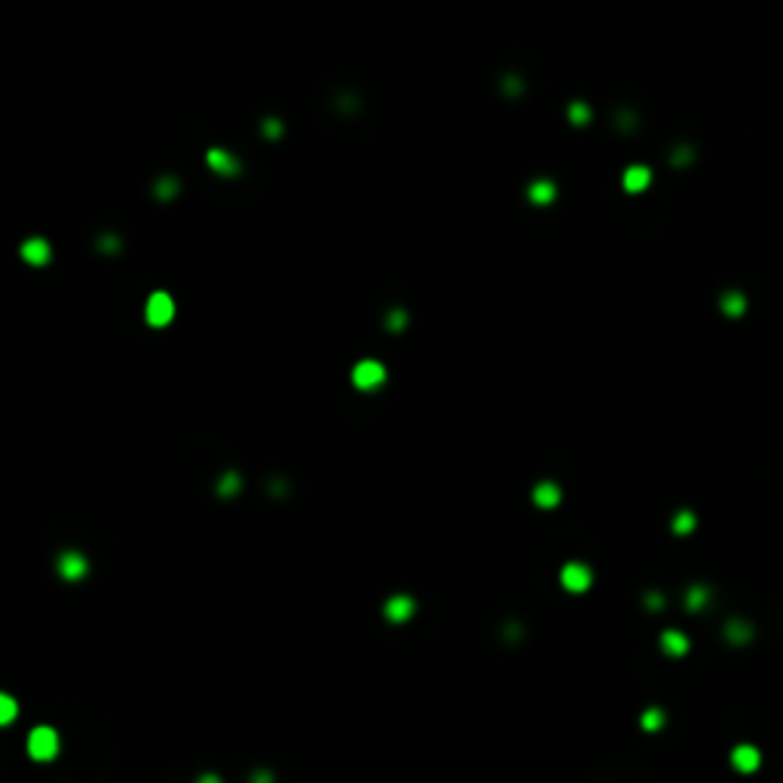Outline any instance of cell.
<instances>
[{
    "label": "cell",
    "mask_w": 783,
    "mask_h": 783,
    "mask_svg": "<svg viewBox=\"0 0 783 783\" xmlns=\"http://www.w3.org/2000/svg\"><path fill=\"white\" fill-rule=\"evenodd\" d=\"M144 318H147L150 328H166V325H172V318H175V300L166 294V291H156V294H150L147 303H144Z\"/></svg>",
    "instance_id": "obj_2"
},
{
    "label": "cell",
    "mask_w": 783,
    "mask_h": 783,
    "mask_svg": "<svg viewBox=\"0 0 783 783\" xmlns=\"http://www.w3.org/2000/svg\"><path fill=\"white\" fill-rule=\"evenodd\" d=\"M156 193H159V199H172L175 193H178V184H175V181H168V178H166L163 184H159V190H156Z\"/></svg>",
    "instance_id": "obj_22"
},
{
    "label": "cell",
    "mask_w": 783,
    "mask_h": 783,
    "mask_svg": "<svg viewBox=\"0 0 783 783\" xmlns=\"http://www.w3.org/2000/svg\"><path fill=\"white\" fill-rule=\"evenodd\" d=\"M707 597H710L707 588H692L688 590V609H701V606L707 603Z\"/></svg>",
    "instance_id": "obj_20"
},
{
    "label": "cell",
    "mask_w": 783,
    "mask_h": 783,
    "mask_svg": "<svg viewBox=\"0 0 783 783\" xmlns=\"http://www.w3.org/2000/svg\"><path fill=\"white\" fill-rule=\"evenodd\" d=\"M692 526H695V514L692 511H679L677 520H673V529H677L679 535L682 533H692Z\"/></svg>",
    "instance_id": "obj_19"
},
{
    "label": "cell",
    "mask_w": 783,
    "mask_h": 783,
    "mask_svg": "<svg viewBox=\"0 0 783 783\" xmlns=\"http://www.w3.org/2000/svg\"><path fill=\"white\" fill-rule=\"evenodd\" d=\"M209 166H211L218 175H227V178L239 175V159H236L233 153H227L224 147H211V150H209Z\"/></svg>",
    "instance_id": "obj_8"
},
{
    "label": "cell",
    "mask_w": 783,
    "mask_h": 783,
    "mask_svg": "<svg viewBox=\"0 0 783 783\" xmlns=\"http://www.w3.org/2000/svg\"><path fill=\"white\" fill-rule=\"evenodd\" d=\"M218 487H220V493H224V496H233L236 490H239V478H236V474L229 471V474H224V478H220Z\"/></svg>",
    "instance_id": "obj_21"
},
{
    "label": "cell",
    "mask_w": 783,
    "mask_h": 783,
    "mask_svg": "<svg viewBox=\"0 0 783 783\" xmlns=\"http://www.w3.org/2000/svg\"><path fill=\"white\" fill-rule=\"evenodd\" d=\"M22 257H25L31 266H43V264H49L52 248L46 239H28V242H22Z\"/></svg>",
    "instance_id": "obj_9"
},
{
    "label": "cell",
    "mask_w": 783,
    "mask_h": 783,
    "mask_svg": "<svg viewBox=\"0 0 783 783\" xmlns=\"http://www.w3.org/2000/svg\"><path fill=\"white\" fill-rule=\"evenodd\" d=\"M15 713H19V707H15V701L10 695H0V723L3 725H13Z\"/></svg>",
    "instance_id": "obj_15"
},
{
    "label": "cell",
    "mask_w": 783,
    "mask_h": 783,
    "mask_svg": "<svg viewBox=\"0 0 783 783\" xmlns=\"http://www.w3.org/2000/svg\"><path fill=\"white\" fill-rule=\"evenodd\" d=\"M560 499H563V493H560V487H557V483H551V481H544V483H539V487L533 490V502L539 505V508H554Z\"/></svg>",
    "instance_id": "obj_11"
},
{
    "label": "cell",
    "mask_w": 783,
    "mask_h": 783,
    "mask_svg": "<svg viewBox=\"0 0 783 783\" xmlns=\"http://www.w3.org/2000/svg\"><path fill=\"white\" fill-rule=\"evenodd\" d=\"M728 762H732V768L738 774H756L759 765H762V753L753 743H738L732 750V756H728Z\"/></svg>",
    "instance_id": "obj_5"
},
{
    "label": "cell",
    "mask_w": 783,
    "mask_h": 783,
    "mask_svg": "<svg viewBox=\"0 0 783 783\" xmlns=\"http://www.w3.org/2000/svg\"><path fill=\"white\" fill-rule=\"evenodd\" d=\"M640 723H643V728H646V732H658V728L664 725V713L658 710V707H652V710H646V713H643V719H640Z\"/></svg>",
    "instance_id": "obj_16"
},
{
    "label": "cell",
    "mask_w": 783,
    "mask_h": 783,
    "mask_svg": "<svg viewBox=\"0 0 783 783\" xmlns=\"http://www.w3.org/2000/svg\"><path fill=\"white\" fill-rule=\"evenodd\" d=\"M196 783H224V780H220L218 774H202V777H199Z\"/></svg>",
    "instance_id": "obj_23"
},
{
    "label": "cell",
    "mask_w": 783,
    "mask_h": 783,
    "mask_svg": "<svg viewBox=\"0 0 783 783\" xmlns=\"http://www.w3.org/2000/svg\"><path fill=\"white\" fill-rule=\"evenodd\" d=\"M570 120L575 122V126H585V122L590 120V107L581 104V102H572L570 104Z\"/></svg>",
    "instance_id": "obj_18"
},
{
    "label": "cell",
    "mask_w": 783,
    "mask_h": 783,
    "mask_svg": "<svg viewBox=\"0 0 783 783\" xmlns=\"http://www.w3.org/2000/svg\"><path fill=\"white\" fill-rule=\"evenodd\" d=\"M725 633H728V640H732V643H747L750 640V627L743 624V621H732V624L725 627Z\"/></svg>",
    "instance_id": "obj_17"
},
{
    "label": "cell",
    "mask_w": 783,
    "mask_h": 783,
    "mask_svg": "<svg viewBox=\"0 0 783 783\" xmlns=\"http://www.w3.org/2000/svg\"><path fill=\"white\" fill-rule=\"evenodd\" d=\"M554 196H557V187L551 181H533V184H529V202L548 205Z\"/></svg>",
    "instance_id": "obj_13"
},
{
    "label": "cell",
    "mask_w": 783,
    "mask_h": 783,
    "mask_svg": "<svg viewBox=\"0 0 783 783\" xmlns=\"http://www.w3.org/2000/svg\"><path fill=\"white\" fill-rule=\"evenodd\" d=\"M417 612V603L410 600L407 594H395L392 600H386V618L395 621V624H401V621H407Z\"/></svg>",
    "instance_id": "obj_7"
},
{
    "label": "cell",
    "mask_w": 783,
    "mask_h": 783,
    "mask_svg": "<svg viewBox=\"0 0 783 783\" xmlns=\"http://www.w3.org/2000/svg\"><path fill=\"white\" fill-rule=\"evenodd\" d=\"M560 585H563L566 590H572V594H585V590L594 585V572H590L585 563H566L563 570H560Z\"/></svg>",
    "instance_id": "obj_4"
},
{
    "label": "cell",
    "mask_w": 783,
    "mask_h": 783,
    "mask_svg": "<svg viewBox=\"0 0 783 783\" xmlns=\"http://www.w3.org/2000/svg\"><path fill=\"white\" fill-rule=\"evenodd\" d=\"M352 382H355L362 392H373L380 389L382 382H386V367H382L380 362H373V358H367V362H358L355 367H352Z\"/></svg>",
    "instance_id": "obj_3"
},
{
    "label": "cell",
    "mask_w": 783,
    "mask_h": 783,
    "mask_svg": "<svg viewBox=\"0 0 783 783\" xmlns=\"http://www.w3.org/2000/svg\"><path fill=\"white\" fill-rule=\"evenodd\" d=\"M86 570H89V563H86V557H83L80 551H65V554L58 557V572L65 575L67 581L83 579V575H86Z\"/></svg>",
    "instance_id": "obj_6"
},
{
    "label": "cell",
    "mask_w": 783,
    "mask_h": 783,
    "mask_svg": "<svg viewBox=\"0 0 783 783\" xmlns=\"http://www.w3.org/2000/svg\"><path fill=\"white\" fill-rule=\"evenodd\" d=\"M58 747H61L58 734H56V728H49V725H37L34 732L28 734V756L37 759V762H49V759H56Z\"/></svg>",
    "instance_id": "obj_1"
},
{
    "label": "cell",
    "mask_w": 783,
    "mask_h": 783,
    "mask_svg": "<svg viewBox=\"0 0 783 783\" xmlns=\"http://www.w3.org/2000/svg\"><path fill=\"white\" fill-rule=\"evenodd\" d=\"M649 184H652V172L646 166H631L624 172V190L627 193H643Z\"/></svg>",
    "instance_id": "obj_10"
},
{
    "label": "cell",
    "mask_w": 783,
    "mask_h": 783,
    "mask_svg": "<svg viewBox=\"0 0 783 783\" xmlns=\"http://www.w3.org/2000/svg\"><path fill=\"white\" fill-rule=\"evenodd\" d=\"M723 309L728 312L732 318H738L743 309H747V300H743V294H738V291H732V294L723 297Z\"/></svg>",
    "instance_id": "obj_14"
},
{
    "label": "cell",
    "mask_w": 783,
    "mask_h": 783,
    "mask_svg": "<svg viewBox=\"0 0 783 783\" xmlns=\"http://www.w3.org/2000/svg\"><path fill=\"white\" fill-rule=\"evenodd\" d=\"M661 649L667 652V655H673V658L686 655V652H688V636L679 633V631H664L661 633Z\"/></svg>",
    "instance_id": "obj_12"
}]
</instances>
